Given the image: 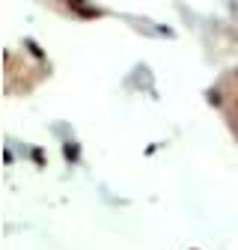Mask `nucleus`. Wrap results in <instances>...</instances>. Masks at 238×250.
Masks as SVG:
<instances>
[{"label":"nucleus","instance_id":"f03ea898","mask_svg":"<svg viewBox=\"0 0 238 250\" xmlns=\"http://www.w3.org/2000/svg\"><path fill=\"white\" fill-rule=\"evenodd\" d=\"M63 155H66L69 161H78V143H66L63 146Z\"/></svg>","mask_w":238,"mask_h":250},{"label":"nucleus","instance_id":"f257e3e1","mask_svg":"<svg viewBox=\"0 0 238 250\" xmlns=\"http://www.w3.org/2000/svg\"><path fill=\"white\" fill-rule=\"evenodd\" d=\"M75 12H78L80 18H101V9H96V6H86V3L75 6Z\"/></svg>","mask_w":238,"mask_h":250},{"label":"nucleus","instance_id":"7ed1b4c3","mask_svg":"<svg viewBox=\"0 0 238 250\" xmlns=\"http://www.w3.org/2000/svg\"><path fill=\"white\" fill-rule=\"evenodd\" d=\"M27 48H30V51H33V57H39V60L45 57V51H39V45H36V42H30V39H27Z\"/></svg>","mask_w":238,"mask_h":250},{"label":"nucleus","instance_id":"20e7f679","mask_svg":"<svg viewBox=\"0 0 238 250\" xmlns=\"http://www.w3.org/2000/svg\"><path fill=\"white\" fill-rule=\"evenodd\" d=\"M66 3H69V6L75 9V6H80V3H86V0H66Z\"/></svg>","mask_w":238,"mask_h":250}]
</instances>
